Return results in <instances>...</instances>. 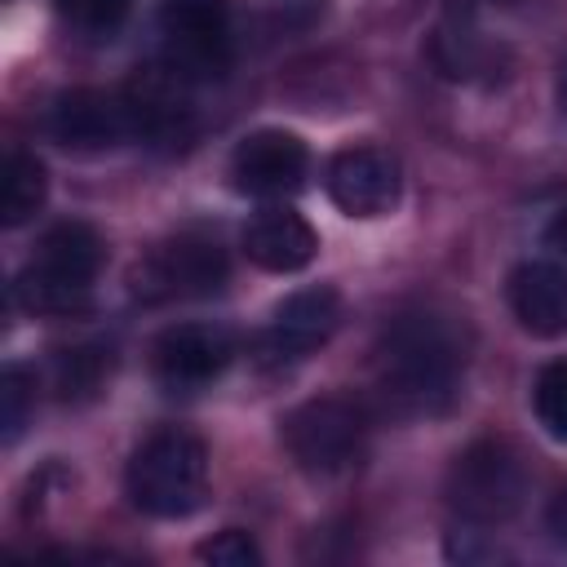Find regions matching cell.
Segmentation results:
<instances>
[{
    "mask_svg": "<svg viewBox=\"0 0 567 567\" xmlns=\"http://www.w3.org/2000/svg\"><path fill=\"white\" fill-rule=\"evenodd\" d=\"M465 372V337L452 319L416 310L399 315L377 341L381 399L403 416H434L456 399Z\"/></svg>",
    "mask_w": 567,
    "mask_h": 567,
    "instance_id": "1",
    "label": "cell"
},
{
    "mask_svg": "<svg viewBox=\"0 0 567 567\" xmlns=\"http://www.w3.org/2000/svg\"><path fill=\"white\" fill-rule=\"evenodd\" d=\"M102 261H106V244L89 221H58L40 235L31 266L18 270L13 301L31 315L84 310Z\"/></svg>",
    "mask_w": 567,
    "mask_h": 567,
    "instance_id": "2",
    "label": "cell"
},
{
    "mask_svg": "<svg viewBox=\"0 0 567 567\" xmlns=\"http://www.w3.org/2000/svg\"><path fill=\"white\" fill-rule=\"evenodd\" d=\"M128 501L151 518H186L204 505L208 492V452L186 430L151 434L124 470Z\"/></svg>",
    "mask_w": 567,
    "mask_h": 567,
    "instance_id": "3",
    "label": "cell"
},
{
    "mask_svg": "<svg viewBox=\"0 0 567 567\" xmlns=\"http://www.w3.org/2000/svg\"><path fill=\"white\" fill-rule=\"evenodd\" d=\"M284 447L292 465L310 478H337L354 470L368 452V416L359 403L323 394L284 416Z\"/></svg>",
    "mask_w": 567,
    "mask_h": 567,
    "instance_id": "4",
    "label": "cell"
},
{
    "mask_svg": "<svg viewBox=\"0 0 567 567\" xmlns=\"http://www.w3.org/2000/svg\"><path fill=\"white\" fill-rule=\"evenodd\" d=\"M527 496V465L514 443L478 439L447 470V505L465 523H505Z\"/></svg>",
    "mask_w": 567,
    "mask_h": 567,
    "instance_id": "5",
    "label": "cell"
},
{
    "mask_svg": "<svg viewBox=\"0 0 567 567\" xmlns=\"http://www.w3.org/2000/svg\"><path fill=\"white\" fill-rule=\"evenodd\" d=\"M164 66L182 80H221L235 58L226 0H164L159 4Z\"/></svg>",
    "mask_w": 567,
    "mask_h": 567,
    "instance_id": "6",
    "label": "cell"
},
{
    "mask_svg": "<svg viewBox=\"0 0 567 567\" xmlns=\"http://www.w3.org/2000/svg\"><path fill=\"white\" fill-rule=\"evenodd\" d=\"M230 266L217 239L204 235H177L155 244L137 266H133V297L142 301H190V297H213L221 292Z\"/></svg>",
    "mask_w": 567,
    "mask_h": 567,
    "instance_id": "7",
    "label": "cell"
},
{
    "mask_svg": "<svg viewBox=\"0 0 567 567\" xmlns=\"http://www.w3.org/2000/svg\"><path fill=\"white\" fill-rule=\"evenodd\" d=\"M337 323H341V297L332 288H301L275 306L266 332L257 337V359L266 368L301 363L337 332Z\"/></svg>",
    "mask_w": 567,
    "mask_h": 567,
    "instance_id": "8",
    "label": "cell"
},
{
    "mask_svg": "<svg viewBox=\"0 0 567 567\" xmlns=\"http://www.w3.org/2000/svg\"><path fill=\"white\" fill-rule=\"evenodd\" d=\"M44 128L58 146L93 155V151H111V146L133 137V111H128L124 93L71 89V93H58L49 102Z\"/></svg>",
    "mask_w": 567,
    "mask_h": 567,
    "instance_id": "9",
    "label": "cell"
},
{
    "mask_svg": "<svg viewBox=\"0 0 567 567\" xmlns=\"http://www.w3.org/2000/svg\"><path fill=\"white\" fill-rule=\"evenodd\" d=\"M306 168H310L306 142L288 128H257L230 151V186L252 199L297 195L306 182Z\"/></svg>",
    "mask_w": 567,
    "mask_h": 567,
    "instance_id": "10",
    "label": "cell"
},
{
    "mask_svg": "<svg viewBox=\"0 0 567 567\" xmlns=\"http://www.w3.org/2000/svg\"><path fill=\"white\" fill-rule=\"evenodd\" d=\"M399 159L381 146H346L328 164V195L346 217L372 221L399 204Z\"/></svg>",
    "mask_w": 567,
    "mask_h": 567,
    "instance_id": "11",
    "label": "cell"
},
{
    "mask_svg": "<svg viewBox=\"0 0 567 567\" xmlns=\"http://www.w3.org/2000/svg\"><path fill=\"white\" fill-rule=\"evenodd\" d=\"M235 359V341L213 323H177L151 341V372L168 390H199L226 372Z\"/></svg>",
    "mask_w": 567,
    "mask_h": 567,
    "instance_id": "12",
    "label": "cell"
},
{
    "mask_svg": "<svg viewBox=\"0 0 567 567\" xmlns=\"http://www.w3.org/2000/svg\"><path fill=\"white\" fill-rule=\"evenodd\" d=\"M186 84L173 66H151L142 71L124 97H128V111H133V137H146L155 146H182L190 142L195 133V115H190V97H186Z\"/></svg>",
    "mask_w": 567,
    "mask_h": 567,
    "instance_id": "13",
    "label": "cell"
},
{
    "mask_svg": "<svg viewBox=\"0 0 567 567\" xmlns=\"http://www.w3.org/2000/svg\"><path fill=\"white\" fill-rule=\"evenodd\" d=\"M315 252H319L315 226L284 204L252 213L244 226V257L270 275H297L315 261Z\"/></svg>",
    "mask_w": 567,
    "mask_h": 567,
    "instance_id": "14",
    "label": "cell"
},
{
    "mask_svg": "<svg viewBox=\"0 0 567 567\" xmlns=\"http://www.w3.org/2000/svg\"><path fill=\"white\" fill-rule=\"evenodd\" d=\"M505 297L514 319L532 337H563L567 332V270L549 261H523L505 279Z\"/></svg>",
    "mask_w": 567,
    "mask_h": 567,
    "instance_id": "15",
    "label": "cell"
},
{
    "mask_svg": "<svg viewBox=\"0 0 567 567\" xmlns=\"http://www.w3.org/2000/svg\"><path fill=\"white\" fill-rule=\"evenodd\" d=\"M49 195V177L44 164L27 151H9L4 155V173H0V221L4 226H22L44 208Z\"/></svg>",
    "mask_w": 567,
    "mask_h": 567,
    "instance_id": "16",
    "label": "cell"
},
{
    "mask_svg": "<svg viewBox=\"0 0 567 567\" xmlns=\"http://www.w3.org/2000/svg\"><path fill=\"white\" fill-rule=\"evenodd\" d=\"M430 58H434V66L447 75V80H474L478 71H487L492 66V49L478 40V31H470V27H439L434 31V44H430Z\"/></svg>",
    "mask_w": 567,
    "mask_h": 567,
    "instance_id": "17",
    "label": "cell"
},
{
    "mask_svg": "<svg viewBox=\"0 0 567 567\" xmlns=\"http://www.w3.org/2000/svg\"><path fill=\"white\" fill-rule=\"evenodd\" d=\"M106 372H111V350L75 346V350H58L53 354V372L49 377H53V390L62 399H89V394L102 390Z\"/></svg>",
    "mask_w": 567,
    "mask_h": 567,
    "instance_id": "18",
    "label": "cell"
},
{
    "mask_svg": "<svg viewBox=\"0 0 567 567\" xmlns=\"http://www.w3.org/2000/svg\"><path fill=\"white\" fill-rule=\"evenodd\" d=\"M532 408H536V421L549 439L567 443V359H554L540 368L536 385H532Z\"/></svg>",
    "mask_w": 567,
    "mask_h": 567,
    "instance_id": "19",
    "label": "cell"
},
{
    "mask_svg": "<svg viewBox=\"0 0 567 567\" xmlns=\"http://www.w3.org/2000/svg\"><path fill=\"white\" fill-rule=\"evenodd\" d=\"M53 9L71 31L89 35V40H102V35L120 31L133 0H53Z\"/></svg>",
    "mask_w": 567,
    "mask_h": 567,
    "instance_id": "20",
    "label": "cell"
},
{
    "mask_svg": "<svg viewBox=\"0 0 567 567\" xmlns=\"http://www.w3.org/2000/svg\"><path fill=\"white\" fill-rule=\"evenodd\" d=\"M31 403H35V381L22 372V368H4L0 377V421H4V443H13L31 416Z\"/></svg>",
    "mask_w": 567,
    "mask_h": 567,
    "instance_id": "21",
    "label": "cell"
},
{
    "mask_svg": "<svg viewBox=\"0 0 567 567\" xmlns=\"http://www.w3.org/2000/svg\"><path fill=\"white\" fill-rule=\"evenodd\" d=\"M199 558L213 563V567H257L261 563V549H257V540L248 532L226 527V532H217L213 540L199 545Z\"/></svg>",
    "mask_w": 567,
    "mask_h": 567,
    "instance_id": "22",
    "label": "cell"
},
{
    "mask_svg": "<svg viewBox=\"0 0 567 567\" xmlns=\"http://www.w3.org/2000/svg\"><path fill=\"white\" fill-rule=\"evenodd\" d=\"M545 527H549V536H554L558 545H567V487L554 492V501H549V509H545Z\"/></svg>",
    "mask_w": 567,
    "mask_h": 567,
    "instance_id": "23",
    "label": "cell"
},
{
    "mask_svg": "<svg viewBox=\"0 0 567 567\" xmlns=\"http://www.w3.org/2000/svg\"><path fill=\"white\" fill-rule=\"evenodd\" d=\"M545 244H549L558 257H567V208H558V213L549 217V226H545Z\"/></svg>",
    "mask_w": 567,
    "mask_h": 567,
    "instance_id": "24",
    "label": "cell"
},
{
    "mask_svg": "<svg viewBox=\"0 0 567 567\" xmlns=\"http://www.w3.org/2000/svg\"><path fill=\"white\" fill-rule=\"evenodd\" d=\"M558 93H563V102H567V58H563V75H558Z\"/></svg>",
    "mask_w": 567,
    "mask_h": 567,
    "instance_id": "25",
    "label": "cell"
}]
</instances>
